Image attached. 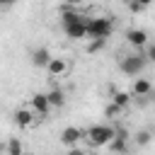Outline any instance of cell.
Returning <instances> with one entry per match:
<instances>
[{"instance_id": "6da1fadb", "label": "cell", "mask_w": 155, "mask_h": 155, "mask_svg": "<svg viewBox=\"0 0 155 155\" xmlns=\"http://www.w3.org/2000/svg\"><path fill=\"white\" fill-rule=\"evenodd\" d=\"M85 22H87V17L80 15L78 10H63L61 12V27L70 39H85L87 36L85 34Z\"/></svg>"}, {"instance_id": "7a4b0ae2", "label": "cell", "mask_w": 155, "mask_h": 155, "mask_svg": "<svg viewBox=\"0 0 155 155\" xmlns=\"http://www.w3.org/2000/svg\"><path fill=\"white\" fill-rule=\"evenodd\" d=\"M114 31V22L109 17H87L85 22V34L90 39H109Z\"/></svg>"}, {"instance_id": "3957f363", "label": "cell", "mask_w": 155, "mask_h": 155, "mask_svg": "<svg viewBox=\"0 0 155 155\" xmlns=\"http://www.w3.org/2000/svg\"><path fill=\"white\" fill-rule=\"evenodd\" d=\"M111 136H114V128L107 126V124L90 126V128L82 133V138H87V143H90L92 148H102V145H107V143L111 140Z\"/></svg>"}, {"instance_id": "277c9868", "label": "cell", "mask_w": 155, "mask_h": 155, "mask_svg": "<svg viewBox=\"0 0 155 155\" xmlns=\"http://www.w3.org/2000/svg\"><path fill=\"white\" fill-rule=\"evenodd\" d=\"M145 65H148V61H145V56H143V51L138 48V51H133V53H128V56H124L121 58V73H126V75H140L143 70H145Z\"/></svg>"}, {"instance_id": "5b68a950", "label": "cell", "mask_w": 155, "mask_h": 155, "mask_svg": "<svg viewBox=\"0 0 155 155\" xmlns=\"http://www.w3.org/2000/svg\"><path fill=\"white\" fill-rule=\"evenodd\" d=\"M107 145H109L111 153H126L128 150V131L126 128H114V136Z\"/></svg>"}, {"instance_id": "8992f818", "label": "cell", "mask_w": 155, "mask_h": 155, "mask_svg": "<svg viewBox=\"0 0 155 155\" xmlns=\"http://www.w3.org/2000/svg\"><path fill=\"white\" fill-rule=\"evenodd\" d=\"M31 111H34V114H39V119L48 116L51 104H48V99H46V92H36V94L31 97Z\"/></svg>"}, {"instance_id": "52a82bcc", "label": "cell", "mask_w": 155, "mask_h": 155, "mask_svg": "<svg viewBox=\"0 0 155 155\" xmlns=\"http://www.w3.org/2000/svg\"><path fill=\"white\" fill-rule=\"evenodd\" d=\"M126 41H128V46H133L138 51V48H143L148 44V31L145 29H128L126 31Z\"/></svg>"}, {"instance_id": "ba28073f", "label": "cell", "mask_w": 155, "mask_h": 155, "mask_svg": "<svg viewBox=\"0 0 155 155\" xmlns=\"http://www.w3.org/2000/svg\"><path fill=\"white\" fill-rule=\"evenodd\" d=\"M82 128H78V126H68V128H63V133H61V140L65 143V145H78L80 143V138H82Z\"/></svg>"}, {"instance_id": "9c48e42d", "label": "cell", "mask_w": 155, "mask_h": 155, "mask_svg": "<svg viewBox=\"0 0 155 155\" xmlns=\"http://www.w3.org/2000/svg\"><path fill=\"white\" fill-rule=\"evenodd\" d=\"M150 92H153V82L136 75V82H133V92L131 94L133 97H150Z\"/></svg>"}, {"instance_id": "30bf717a", "label": "cell", "mask_w": 155, "mask_h": 155, "mask_svg": "<svg viewBox=\"0 0 155 155\" xmlns=\"http://www.w3.org/2000/svg\"><path fill=\"white\" fill-rule=\"evenodd\" d=\"M46 70H48V75H53V78H61V75L68 70V63H65L63 58H53V56H51V61L46 63Z\"/></svg>"}, {"instance_id": "8fae6325", "label": "cell", "mask_w": 155, "mask_h": 155, "mask_svg": "<svg viewBox=\"0 0 155 155\" xmlns=\"http://www.w3.org/2000/svg\"><path fill=\"white\" fill-rule=\"evenodd\" d=\"M34 119H36V116H34V111H31V109H17V111H15V124H17L19 128L31 126V124H34Z\"/></svg>"}, {"instance_id": "7c38bea8", "label": "cell", "mask_w": 155, "mask_h": 155, "mask_svg": "<svg viewBox=\"0 0 155 155\" xmlns=\"http://www.w3.org/2000/svg\"><path fill=\"white\" fill-rule=\"evenodd\" d=\"M51 61V53H48V48H36L34 53H31V63L36 65V68H46V63Z\"/></svg>"}, {"instance_id": "4fadbf2b", "label": "cell", "mask_w": 155, "mask_h": 155, "mask_svg": "<svg viewBox=\"0 0 155 155\" xmlns=\"http://www.w3.org/2000/svg\"><path fill=\"white\" fill-rule=\"evenodd\" d=\"M46 99H48L51 109H53V107L58 109V107H63V104H65V92H63V90H58V87H53L51 92H46Z\"/></svg>"}, {"instance_id": "5bb4252c", "label": "cell", "mask_w": 155, "mask_h": 155, "mask_svg": "<svg viewBox=\"0 0 155 155\" xmlns=\"http://www.w3.org/2000/svg\"><path fill=\"white\" fill-rule=\"evenodd\" d=\"M131 99H133L131 92H114V94H111V102H114L116 107H121V109H126V107L131 104Z\"/></svg>"}, {"instance_id": "9a60e30c", "label": "cell", "mask_w": 155, "mask_h": 155, "mask_svg": "<svg viewBox=\"0 0 155 155\" xmlns=\"http://www.w3.org/2000/svg\"><path fill=\"white\" fill-rule=\"evenodd\" d=\"M5 150H7V153H10V155H19V153H22V150H24V145H22V143H19V140H17V138H12V140H10V143H7V145H5Z\"/></svg>"}, {"instance_id": "2e32d148", "label": "cell", "mask_w": 155, "mask_h": 155, "mask_svg": "<svg viewBox=\"0 0 155 155\" xmlns=\"http://www.w3.org/2000/svg\"><path fill=\"white\" fill-rule=\"evenodd\" d=\"M107 46V39H92L90 44H87V53H94V51H102Z\"/></svg>"}, {"instance_id": "e0dca14e", "label": "cell", "mask_w": 155, "mask_h": 155, "mask_svg": "<svg viewBox=\"0 0 155 155\" xmlns=\"http://www.w3.org/2000/svg\"><path fill=\"white\" fill-rule=\"evenodd\" d=\"M121 111H124V109H121V107H116V104L111 102V104H107V109H104V116H107V119H116Z\"/></svg>"}, {"instance_id": "ac0fdd59", "label": "cell", "mask_w": 155, "mask_h": 155, "mask_svg": "<svg viewBox=\"0 0 155 155\" xmlns=\"http://www.w3.org/2000/svg\"><path fill=\"white\" fill-rule=\"evenodd\" d=\"M150 143V131H138L136 133V145H148Z\"/></svg>"}, {"instance_id": "d6986e66", "label": "cell", "mask_w": 155, "mask_h": 155, "mask_svg": "<svg viewBox=\"0 0 155 155\" xmlns=\"http://www.w3.org/2000/svg\"><path fill=\"white\" fill-rule=\"evenodd\" d=\"M17 0H0V7H7V5H15Z\"/></svg>"}, {"instance_id": "ffe728a7", "label": "cell", "mask_w": 155, "mask_h": 155, "mask_svg": "<svg viewBox=\"0 0 155 155\" xmlns=\"http://www.w3.org/2000/svg\"><path fill=\"white\" fill-rule=\"evenodd\" d=\"M136 2H138V5H143V7H148V5L153 2V0H136Z\"/></svg>"}, {"instance_id": "44dd1931", "label": "cell", "mask_w": 155, "mask_h": 155, "mask_svg": "<svg viewBox=\"0 0 155 155\" xmlns=\"http://www.w3.org/2000/svg\"><path fill=\"white\" fill-rule=\"evenodd\" d=\"M124 2H128V0H124Z\"/></svg>"}, {"instance_id": "7402d4cb", "label": "cell", "mask_w": 155, "mask_h": 155, "mask_svg": "<svg viewBox=\"0 0 155 155\" xmlns=\"http://www.w3.org/2000/svg\"><path fill=\"white\" fill-rule=\"evenodd\" d=\"M0 150H2V148H0Z\"/></svg>"}]
</instances>
